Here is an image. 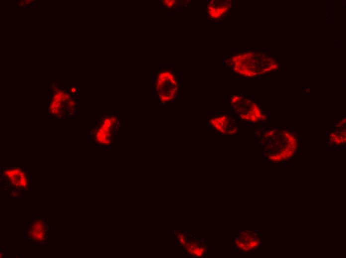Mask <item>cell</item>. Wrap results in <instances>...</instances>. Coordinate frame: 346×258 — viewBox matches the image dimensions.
I'll return each mask as SVG.
<instances>
[{
  "label": "cell",
  "mask_w": 346,
  "mask_h": 258,
  "mask_svg": "<svg viewBox=\"0 0 346 258\" xmlns=\"http://www.w3.org/2000/svg\"><path fill=\"white\" fill-rule=\"evenodd\" d=\"M227 63L235 72L248 77L271 71L277 65L271 58L265 54L256 52L234 55L228 58Z\"/></svg>",
  "instance_id": "obj_1"
},
{
  "label": "cell",
  "mask_w": 346,
  "mask_h": 258,
  "mask_svg": "<svg viewBox=\"0 0 346 258\" xmlns=\"http://www.w3.org/2000/svg\"><path fill=\"white\" fill-rule=\"evenodd\" d=\"M179 81L170 71H163L158 75L155 83L158 97L163 103L174 99L179 90Z\"/></svg>",
  "instance_id": "obj_2"
},
{
  "label": "cell",
  "mask_w": 346,
  "mask_h": 258,
  "mask_svg": "<svg viewBox=\"0 0 346 258\" xmlns=\"http://www.w3.org/2000/svg\"><path fill=\"white\" fill-rule=\"evenodd\" d=\"M230 103L234 111L244 120L256 123L265 118L260 107L246 97L232 96Z\"/></svg>",
  "instance_id": "obj_3"
},
{
  "label": "cell",
  "mask_w": 346,
  "mask_h": 258,
  "mask_svg": "<svg viewBox=\"0 0 346 258\" xmlns=\"http://www.w3.org/2000/svg\"><path fill=\"white\" fill-rule=\"evenodd\" d=\"M208 124L219 134L226 135H234L238 131L235 120L226 113H215L210 116Z\"/></svg>",
  "instance_id": "obj_4"
},
{
  "label": "cell",
  "mask_w": 346,
  "mask_h": 258,
  "mask_svg": "<svg viewBox=\"0 0 346 258\" xmlns=\"http://www.w3.org/2000/svg\"><path fill=\"white\" fill-rule=\"evenodd\" d=\"M261 241L260 233L252 230L240 233L233 240L235 247L244 254L251 253L260 249Z\"/></svg>",
  "instance_id": "obj_5"
},
{
  "label": "cell",
  "mask_w": 346,
  "mask_h": 258,
  "mask_svg": "<svg viewBox=\"0 0 346 258\" xmlns=\"http://www.w3.org/2000/svg\"><path fill=\"white\" fill-rule=\"evenodd\" d=\"M4 175L9 184L18 191H27L29 181L24 171L21 168L6 169Z\"/></svg>",
  "instance_id": "obj_6"
},
{
  "label": "cell",
  "mask_w": 346,
  "mask_h": 258,
  "mask_svg": "<svg viewBox=\"0 0 346 258\" xmlns=\"http://www.w3.org/2000/svg\"><path fill=\"white\" fill-rule=\"evenodd\" d=\"M232 6L231 0H209L207 2L206 11L209 18L213 20L224 17Z\"/></svg>",
  "instance_id": "obj_7"
},
{
  "label": "cell",
  "mask_w": 346,
  "mask_h": 258,
  "mask_svg": "<svg viewBox=\"0 0 346 258\" xmlns=\"http://www.w3.org/2000/svg\"><path fill=\"white\" fill-rule=\"evenodd\" d=\"M47 230L45 220L39 218L33 221L26 234L32 241L42 243L46 240Z\"/></svg>",
  "instance_id": "obj_8"
},
{
  "label": "cell",
  "mask_w": 346,
  "mask_h": 258,
  "mask_svg": "<svg viewBox=\"0 0 346 258\" xmlns=\"http://www.w3.org/2000/svg\"><path fill=\"white\" fill-rule=\"evenodd\" d=\"M184 247L189 255L196 258L203 257L207 251L204 242L198 239L193 240L189 243L187 242Z\"/></svg>",
  "instance_id": "obj_9"
},
{
  "label": "cell",
  "mask_w": 346,
  "mask_h": 258,
  "mask_svg": "<svg viewBox=\"0 0 346 258\" xmlns=\"http://www.w3.org/2000/svg\"><path fill=\"white\" fill-rule=\"evenodd\" d=\"M177 237L179 243L182 246L184 247L187 243L186 237L185 234L182 232L178 233Z\"/></svg>",
  "instance_id": "obj_10"
}]
</instances>
